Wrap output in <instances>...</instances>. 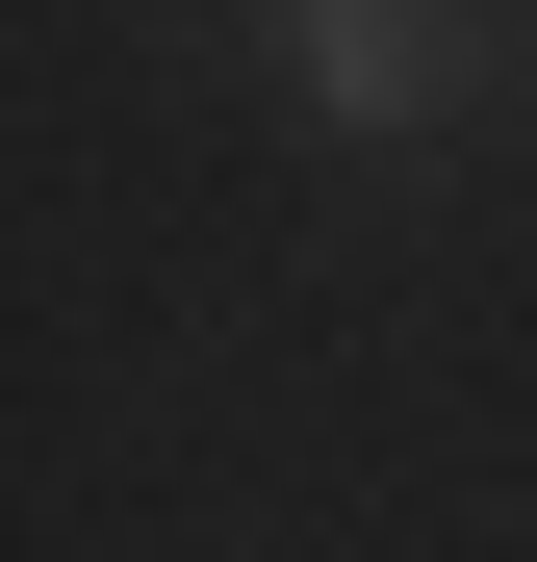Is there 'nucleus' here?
<instances>
[{
  "mask_svg": "<svg viewBox=\"0 0 537 562\" xmlns=\"http://www.w3.org/2000/svg\"><path fill=\"white\" fill-rule=\"evenodd\" d=\"M486 52H512V26H461V0H307V26H282V77H307L333 128H435V103H486Z\"/></svg>",
  "mask_w": 537,
  "mask_h": 562,
  "instance_id": "obj_1",
  "label": "nucleus"
}]
</instances>
